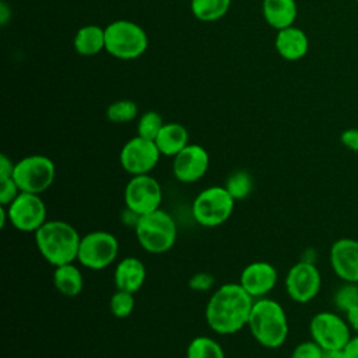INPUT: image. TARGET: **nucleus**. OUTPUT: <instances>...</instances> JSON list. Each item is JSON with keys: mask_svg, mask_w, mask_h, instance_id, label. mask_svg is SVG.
I'll return each instance as SVG.
<instances>
[{"mask_svg": "<svg viewBox=\"0 0 358 358\" xmlns=\"http://www.w3.org/2000/svg\"><path fill=\"white\" fill-rule=\"evenodd\" d=\"M255 298L239 282H227L215 288L208 298L204 316L208 327L221 336H231L248 327Z\"/></svg>", "mask_w": 358, "mask_h": 358, "instance_id": "nucleus-1", "label": "nucleus"}, {"mask_svg": "<svg viewBox=\"0 0 358 358\" xmlns=\"http://www.w3.org/2000/svg\"><path fill=\"white\" fill-rule=\"evenodd\" d=\"M34 236L38 252L53 267L77 262L81 236L70 222L48 220Z\"/></svg>", "mask_w": 358, "mask_h": 358, "instance_id": "nucleus-2", "label": "nucleus"}, {"mask_svg": "<svg viewBox=\"0 0 358 358\" xmlns=\"http://www.w3.org/2000/svg\"><path fill=\"white\" fill-rule=\"evenodd\" d=\"M248 327L252 337L262 347L271 350L281 347L289 331L288 317L282 305L267 296L255 299Z\"/></svg>", "mask_w": 358, "mask_h": 358, "instance_id": "nucleus-3", "label": "nucleus"}, {"mask_svg": "<svg viewBox=\"0 0 358 358\" xmlns=\"http://www.w3.org/2000/svg\"><path fill=\"white\" fill-rule=\"evenodd\" d=\"M134 234L137 242L145 252L151 255H162L175 245L178 227L169 213L158 208L152 213L140 215Z\"/></svg>", "mask_w": 358, "mask_h": 358, "instance_id": "nucleus-4", "label": "nucleus"}, {"mask_svg": "<svg viewBox=\"0 0 358 358\" xmlns=\"http://www.w3.org/2000/svg\"><path fill=\"white\" fill-rule=\"evenodd\" d=\"M148 35L130 20H116L105 27V50L119 60H134L147 50Z\"/></svg>", "mask_w": 358, "mask_h": 358, "instance_id": "nucleus-5", "label": "nucleus"}, {"mask_svg": "<svg viewBox=\"0 0 358 358\" xmlns=\"http://www.w3.org/2000/svg\"><path fill=\"white\" fill-rule=\"evenodd\" d=\"M235 208V200L224 186L215 185L197 193L192 203L193 220L204 227L214 228L228 221Z\"/></svg>", "mask_w": 358, "mask_h": 358, "instance_id": "nucleus-6", "label": "nucleus"}, {"mask_svg": "<svg viewBox=\"0 0 358 358\" xmlns=\"http://www.w3.org/2000/svg\"><path fill=\"white\" fill-rule=\"evenodd\" d=\"M56 165L42 154H32L18 159L14 165L13 179L21 192L41 194L55 182Z\"/></svg>", "mask_w": 358, "mask_h": 358, "instance_id": "nucleus-7", "label": "nucleus"}, {"mask_svg": "<svg viewBox=\"0 0 358 358\" xmlns=\"http://www.w3.org/2000/svg\"><path fill=\"white\" fill-rule=\"evenodd\" d=\"M117 255V238L109 231L95 229L81 236L77 262L90 270H103L116 260Z\"/></svg>", "mask_w": 358, "mask_h": 358, "instance_id": "nucleus-8", "label": "nucleus"}, {"mask_svg": "<svg viewBox=\"0 0 358 358\" xmlns=\"http://www.w3.org/2000/svg\"><path fill=\"white\" fill-rule=\"evenodd\" d=\"M351 333L345 317L336 312H317L309 322L310 338L324 351L343 350L352 337Z\"/></svg>", "mask_w": 358, "mask_h": 358, "instance_id": "nucleus-9", "label": "nucleus"}, {"mask_svg": "<svg viewBox=\"0 0 358 358\" xmlns=\"http://www.w3.org/2000/svg\"><path fill=\"white\" fill-rule=\"evenodd\" d=\"M6 208L8 222L20 232L35 234L48 221L46 204L35 193L21 192Z\"/></svg>", "mask_w": 358, "mask_h": 358, "instance_id": "nucleus-10", "label": "nucleus"}, {"mask_svg": "<svg viewBox=\"0 0 358 358\" xmlns=\"http://www.w3.org/2000/svg\"><path fill=\"white\" fill-rule=\"evenodd\" d=\"M285 292L296 303L313 301L322 288V274L316 263L301 259L285 274Z\"/></svg>", "mask_w": 358, "mask_h": 358, "instance_id": "nucleus-11", "label": "nucleus"}, {"mask_svg": "<svg viewBox=\"0 0 358 358\" xmlns=\"http://www.w3.org/2000/svg\"><path fill=\"white\" fill-rule=\"evenodd\" d=\"M123 199L124 207L138 215H144L159 208L162 203V187L150 173L134 175L124 186Z\"/></svg>", "mask_w": 358, "mask_h": 358, "instance_id": "nucleus-12", "label": "nucleus"}, {"mask_svg": "<svg viewBox=\"0 0 358 358\" xmlns=\"http://www.w3.org/2000/svg\"><path fill=\"white\" fill-rule=\"evenodd\" d=\"M161 152L155 141L134 136L127 140L119 154V162L123 171L130 176L150 173L158 164Z\"/></svg>", "mask_w": 358, "mask_h": 358, "instance_id": "nucleus-13", "label": "nucleus"}, {"mask_svg": "<svg viewBox=\"0 0 358 358\" xmlns=\"http://www.w3.org/2000/svg\"><path fill=\"white\" fill-rule=\"evenodd\" d=\"M210 155L207 150L194 143H189L180 152L173 157L172 173L178 182L194 183L208 171Z\"/></svg>", "mask_w": 358, "mask_h": 358, "instance_id": "nucleus-14", "label": "nucleus"}, {"mask_svg": "<svg viewBox=\"0 0 358 358\" xmlns=\"http://www.w3.org/2000/svg\"><path fill=\"white\" fill-rule=\"evenodd\" d=\"M329 262L337 278L343 282L358 284V239L334 241L329 250Z\"/></svg>", "mask_w": 358, "mask_h": 358, "instance_id": "nucleus-15", "label": "nucleus"}, {"mask_svg": "<svg viewBox=\"0 0 358 358\" xmlns=\"http://www.w3.org/2000/svg\"><path fill=\"white\" fill-rule=\"evenodd\" d=\"M277 281V268L268 262L257 260L243 267L238 282L252 298L259 299L268 295L275 288Z\"/></svg>", "mask_w": 358, "mask_h": 358, "instance_id": "nucleus-16", "label": "nucleus"}, {"mask_svg": "<svg viewBox=\"0 0 358 358\" xmlns=\"http://www.w3.org/2000/svg\"><path fill=\"white\" fill-rule=\"evenodd\" d=\"M274 48L284 60L296 62L306 56L309 50V39L303 29L291 25L277 31Z\"/></svg>", "mask_w": 358, "mask_h": 358, "instance_id": "nucleus-17", "label": "nucleus"}, {"mask_svg": "<svg viewBox=\"0 0 358 358\" xmlns=\"http://www.w3.org/2000/svg\"><path fill=\"white\" fill-rule=\"evenodd\" d=\"M147 270L144 263L134 256L123 257L115 267L113 282L116 289L136 294L145 282Z\"/></svg>", "mask_w": 358, "mask_h": 358, "instance_id": "nucleus-18", "label": "nucleus"}, {"mask_svg": "<svg viewBox=\"0 0 358 358\" xmlns=\"http://www.w3.org/2000/svg\"><path fill=\"white\" fill-rule=\"evenodd\" d=\"M262 14L271 28L280 31L294 25L298 15V6L295 0H263Z\"/></svg>", "mask_w": 358, "mask_h": 358, "instance_id": "nucleus-19", "label": "nucleus"}, {"mask_svg": "<svg viewBox=\"0 0 358 358\" xmlns=\"http://www.w3.org/2000/svg\"><path fill=\"white\" fill-rule=\"evenodd\" d=\"M161 155L175 157L189 144L187 129L176 122L165 123L154 140Z\"/></svg>", "mask_w": 358, "mask_h": 358, "instance_id": "nucleus-20", "label": "nucleus"}, {"mask_svg": "<svg viewBox=\"0 0 358 358\" xmlns=\"http://www.w3.org/2000/svg\"><path fill=\"white\" fill-rule=\"evenodd\" d=\"M74 50L85 57L95 56L105 50V28L88 24L78 28L73 38Z\"/></svg>", "mask_w": 358, "mask_h": 358, "instance_id": "nucleus-21", "label": "nucleus"}, {"mask_svg": "<svg viewBox=\"0 0 358 358\" xmlns=\"http://www.w3.org/2000/svg\"><path fill=\"white\" fill-rule=\"evenodd\" d=\"M52 280L55 288L69 298L80 295L84 288V277L76 262L56 266Z\"/></svg>", "mask_w": 358, "mask_h": 358, "instance_id": "nucleus-22", "label": "nucleus"}, {"mask_svg": "<svg viewBox=\"0 0 358 358\" xmlns=\"http://www.w3.org/2000/svg\"><path fill=\"white\" fill-rule=\"evenodd\" d=\"M229 7L231 0H190V10L201 22H214L222 18Z\"/></svg>", "mask_w": 358, "mask_h": 358, "instance_id": "nucleus-23", "label": "nucleus"}, {"mask_svg": "<svg viewBox=\"0 0 358 358\" xmlns=\"http://www.w3.org/2000/svg\"><path fill=\"white\" fill-rule=\"evenodd\" d=\"M186 358H225V352L213 337L197 336L187 344Z\"/></svg>", "mask_w": 358, "mask_h": 358, "instance_id": "nucleus-24", "label": "nucleus"}, {"mask_svg": "<svg viewBox=\"0 0 358 358\" xmlns=\"http://www.w3.org/2000/svg\"><path fill=\"white\" fill-rule=\"evenodd\" d=\"M106 119L112 123H129L138 115V106L131 99H117L106 108Z\"/></svg>", "mask_w": 358, "mask_h": 358, "instance_id": "nucleus-25", "label": "nucleus"}, {"mask_svg": "<svg viewBox=\"0 0 358 358\" xmlns=\"http://www.w3.org/2000/svg\"><path fill=\"white\" fill-rule=\"evenodd\" d=\"M224 187L228 190L235 201H239L250 194L253 189V179L246 171H235L227 178Z\"/></svg>", "mask_w": 358, "mask_h": 358, "instance_id": "nucleus-26", "label": "nucleus"}, {"mask_svg": "<svg viewBox=\"0 0 358 358\" xmlns=\"http://www.w3.org/2000/svg\"><path fill=\"white\" fill-rule=\"evenodd\" d=\"M164 124L162 116L158 112L147 110L137 120V136L154 141Z\"/></svg>", "mask_w": 358, "mask_h": 358, "instance_id": "nucleus-27", "label": "nucleus"}, {"mask_svg": "<svg viewBox=\"0 0 358 358\" xmlns=\"http://www.w3.org/2000/svg\"><path fill=\"white\" fill-rule=\"evenodd\" d=\"M134 305H136L134 294L122 291V289H116L109 299L110 313L117 319H124L130 316L131 312L134 310Z\"/></svg>", "mask_w": 358, "mask_h": 358, "instance_id": "nucleus-28", "label": "nucleus"}, {"mask_svg": "<svg viewBox=\"0 0 358 358\" xmlns=\"http://www.w3.org/2000/svg\"><path fill=\"white\" fill-rule=\"evenodd\" d=\"M333 303L338 312L345 313L358 305V284L344 282L333 295Z\"/></svg>", "mask_w": 358, "mask_h": 358, "instance_id": "nucleus-29", "label": "nucleus"}, {"mask_svg": "<svg viewBox=\"0 0 358 358\" xmlns=\"http://www.w3.org/2000/svg\"><path fill=\"white\" fill-rule=\"evenodd\" d=\"M324 350L312 338L296 344L291 352V358H323Z\"/></svg>", "mask_w": 358, "mask_h": 358, "instance_id": "nucleus-30", "label": "nucleus"}, {"mask_svg": "<svg viewBox=\"0 0 358 358\" xmlns=\"http://www.w3.org/2000/svg\"><path fill=\"white\" fill-rule=\"evenodd\" d=\"M21 193L13 178L0 179V206H8Z\"/></svg>", "mask_w": 358, "mask_h": 358, "instance_id": "nucleus-31", "label": "nucleus"}, {"mask_svg": "<svg viewBox=\"0 0 358 358\" xmlns=\"http://www.w3.org/2000/svg\"><path fill=\"white\" fill-rule=\"evenodd\" d=\"M214 282H215V278L213 277V274L207 271H199L190 277L189 288L197 292H206L213 288Z\"/></svg>", "mask_w": 358, "mask_h": 358, "instance_id": "nucleus-32", "label": "nucleus"}, {"mask_svg": "<svg viewBox=\"0 0 358 358\" xmlns=\"http://www.w3.org/2000/svg\"><path fill=\"white\" fill-rule=\"evenodd\" d=\"M340 141L347 150L352 152H358V129L350 127L343 130L340 134Z\"/></svg>", "mask_w": 358, "mask_h": 358, "instance_id": "nucleus-33", "label": "nucleus"}, {"mask_svg": "<svg viewBox=\"0 0 358 358\" xmlns=\"http://www.w3.org/2000/svg\"><path fill=\"white\" fill-rule=\"evenodd\" d=\"M14 165L15 162H13L11 158H8L6 154H1L0 155V179L13 178Z\"/></svg>", "mask_w": 358, "mask_h": 358, "instance_id": "nucleus-34", "label": "nucleus"}, {"mask_svg": "<svg viewBox=\"0 0 358 358\" xmlns=\"http://www.w3.org/2000/svg\"><path fill=\"white\" fill-rule=\"evenodd\" d=\"M345 358H358V334H354L343 348Z\"/></svg>", "mask_w": 358, "mask_h": 358, "instance_id": "nucleus-35", "label": "nucleus"}, {"mask_svg": "<svg viewBox=\"0 0 358 358\" xmlns=\"http://www.w3.org/2000/svg\"><path fill=\"white\" fill-rule=\"evenodd\" d=\"M344 317L351 329V331H354L355 334H358V305L351 308L350 310H347L344 313Z\"/></svg>", "mask_w": 358, "mask_h": 358, "instance_id": "nucleus-36", "label": "nucleus"}, {"mask_svg": "<svg viewBox=\"0 0 358 358\" xmlns=\"http://www.w3.org/2000/svg\"><path fill=\"white\" fill-rule=\"evenodd\" d=\"M10 18H11V7L4 0H1V3H0V24L6 25Z\"/></svg>", "mask_w": 358, "mask_h": 358, "instance_id": "nucleus-37", "label": "nucleus"}, {"mask_svg": "<svg viewBox=\"0 0 358 358\" xmlns=\"http://www.w3.org/2000/svg\"><path fill=\"white\" fill-rule=\"evenodd\" d=\"M323 358H345L343 350H331V351H324Z\"/></svg>", "mask_w": 358, "mask_h": 358, "instance_id": "nucleus-38", "label": "nucleus"}, {"mask_svg": "<svg viewBox=\"0 0 358 358\" xmlns=\"http://www.w3.org/2000/svg\"><path fill=\"white\" fill-rule=\"evenodd\" d=\"M183 1H190V0H183Z\"/></svg>", "mask_w": 358, "mask_h": 358, "instance_id": "nucleus-39", "label": "nucleus"}, {"mask_svg": "<svg viewBox=\"0 0 358 358\" xmlns=\"http://www.w3.org/2000/svg\"><path fill=\"white\" fill-rule=\"evenodd\" d=\"M355 1H357V3H358V0H355Z\"/></svg>", "mask_w": 358, "mask_h": 358, "instance_id": "nucleus-40", "label": "nucleus"}]
</instances>
